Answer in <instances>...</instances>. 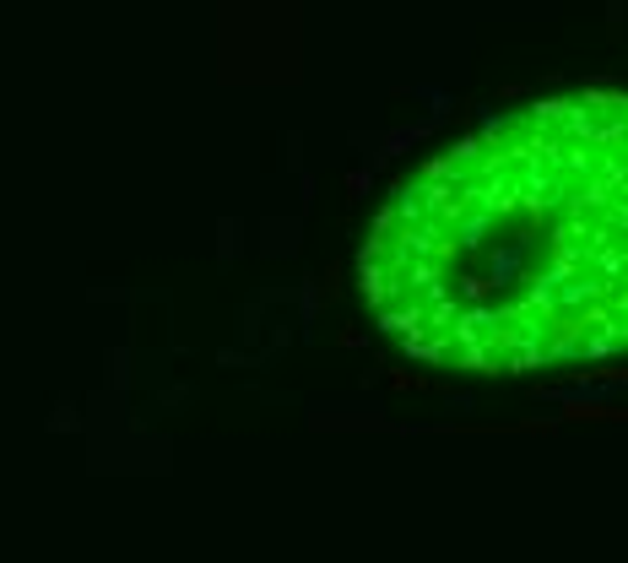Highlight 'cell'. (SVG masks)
<instances>
[{
	"mask_svg": "<svg viewBox=\"0 0 628 563\" xmlns=\"http://www.w3.org/2000/svg\"><path fill=\"white\" fill-rule=\"evenodd\" d=\"M358 266L380 320L428 363L628 352V93L482 125L374 217Z\"/></svg>",
	"mask_w": 628,
	"mask_h": 563,
	"instance_id": "obj_1",
	"label": "cell"
}]
</instances>
